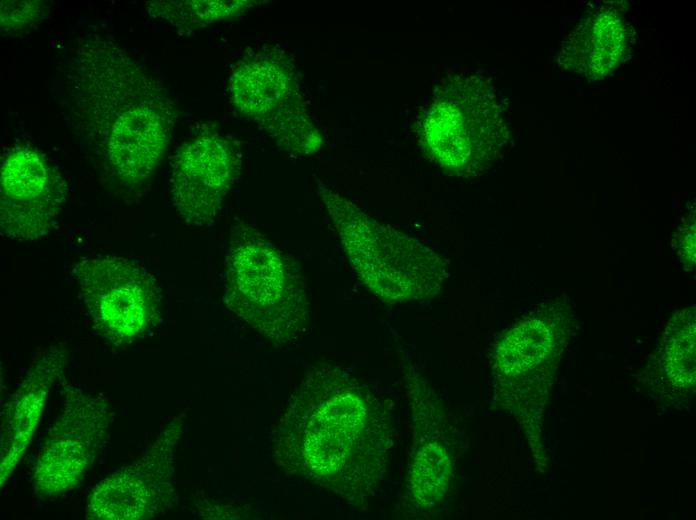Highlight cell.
Returning a JSON list of instances; mask_svg holds the SVG:
<instances>
[{
  "label": "cell",
  "mask_w": 696,
  "mask_h": 520,
  "mask_svg": "<svg viewBox=\"0 0 696 520\" xmlns=\"http://www.w3.org/2000/svg\"><path fill=\"white\" fill-rule=\"evenodd\" d=\"M395 437L390 399L347 368L316 362L304 370L270 440L286 474L363 510L383 485Z\"/></svg>",
  "instance_id": "1"
},
{
  "label": "cell",
  "mask_w": 696,
  "mask_h": 520,
  "mask_svg": "<svg viewBox=\"0 0 696 520\" xmlns=\"http://www.w3.org/2000/svg\"><path fill=\"white\" fill-rule=\"evenodd\" d=\"M63 115L108 186L139 198L157 171L175 125L164 86L115 39L89 32L69 61Z\"/></svg>",
  "instance_id": "2"
},
{
  "label": "cell",
  "mask_w": 696,
  "mask_h": 520,
  "mask_svg": "<svg viewBox=\"0 0 696 520\" xmlns=\"http://www.w3.org/2000/svg\"><path fill=\"white\" fill-rule=\"evenodd\" d=\"M318 194L360 282L382 302L426 301L442 290L447 263L420 240L381 222L324 182Z\"/></svg>",
  "instance_id": "3"
},
{
  "label": "cell",
  "mask_w": 696,
  "mask_h": 520,
  "mask_svg": "<svg viewBox=\"0 0 696 520\" xmlns=\"http://www.w3.org/2000/svg\"><path fill=\"white\" fill-rule=\"evenodd\" d=\"M223 281L226 308L273 345L306 333L310 303L299 264L243 221L232 226Z\"/></svg>",
  "instance_id": "4"
},
{
  "label": "cell",
  "mask_w": 696,
  "mask_h": 520,
  "mask_svg": "<svg viewBox=\"0 0 696 520\" xmlns=\"http://www.w3.org/2000/svg\"><path fill=\"white\" fill-rule=\"evenodd\" d=\"M424 154L444 172L469 178L483 174L510 141L507 107L489 79L476 74L447 78L419 116Z\"/></svg>",
  "instance_id": "5"
},
{
  "label": "cell",
  "mask_w": 696,
  "mask_h": 520,
  "mask_svg": "<svg viewBox=\"0 0 696 520\" xmlns=\"http://www.w3.org/2000/svg\"><path fill=\"white\" fill-rule=\"evenodd\" d=\"M400 364L412 419V444L397 511L405 520H431L451 500L464 436L452 410L416 365L409 359Z\"/></svg>",
  "instance_id": "6"
},
{
  "label": "cell",
  "mask_w": 696,
  "mask_h": 520,
  "mask_svg": "<svg viewBox=\"0 0 696 520\" xmlns=\"http://www.w3.org/2000/svg\"><path fill=\"white\" fill-rule=\"evenodd\" d=\"M229 94L242 115L291 155H312L322 147V135L303 101L296 66L284 50L268 48L245 55L233 68Z\"/></svg>",
  "instance_id": "7"
},
{
  "label": "cell",
  "mask_w": 696,
  "mask_h": 520,
  "mask_svg": "<svg viewBox=\"0 0 696 520\" xmlns=\"http://www.w3.org/2000/svg\"><path fill=\"white\" fill-rule=\"evenodd\" d=\"M72 274L94 331L111 345H130L160 323V287L136 260L88 256L74 265Z\"/></svg>",
  "instance_id": "8"
},
{
  "label": "cell",
  "mask_w": 696,
  "mask_h": 520,
  "mask_svg": "<svg viewBox=\"0 0 696 520\" xmlns=\"http://www.w3.org/2000/svg\"><path fill=\"white\" fill-rule=\"evenodd\" d=\"M63 408L39 450L32 473L35 493L54 497L80 485L106 445L114 420L100 394L63 385Z\"/></svg>",
  "instance_id": "9"
},
{
  "label": "cell",
  "mask_w": 696,
  "mask_h": 520,
  "mask_svg": "<svg viewBox=\"0 0 696 520\" xmlns=\"http://www.w3.org/2000/svg\"><path fill=\"white\" fill-rule=\"evenodd\" d=\"M564 306L549 305L518 321L496 343L491 359L495 398L528 431L541 379L567 339Z\"/></svg>",
  "instance_id": "10"
},
{
  "label": "cell",
  "mask_w": 696,
  "mask_h": 520,
  "mask_svg": "<svg viewBox=\"0 0 696 520\" xmlns=\"http://www.w3.org/2000/svg\"><path fill=\"white\" fill-rule=\"evenodd\" d=\"M185 417L186 413L175 417L137 460L96 484L87 499V519L147 520L178 505L175 453Z\"/></svg>",
  "instance_id": "11"
},
{
  "label": "cell",
  "mask_w": 696,
  "mask_h": 520,
  "mask_svg": "<svg viewBox=\"0 0 696 520\" xmlns=\"http://www.w3.org/2000/svg\"><path fill=\"white\" fill-rule=\"evenodd\" d=\"M68 195L60 170L44 153L17 144L0 169V231L15 241H37L58 224Z\"/></svg>",
  "instance_id": "12"
},
{
  "label": "cell",
  "mask_w": 696,
  "mask_h": 520,
  "mask_svg": "<svg viewBox=\"0 0 696 520\" xmlns=\"http://www.w3.org/2000/svg\"><path fill=\"white\" fill-rule=\"evenodd\" d=\"M241 158L235 146L214 131L183 143L171 162L173 205L191 227L213 224L237 182Z\"/></svg>",
  "instance_id": "13"
},
{
  "label": "cell",
  "mask_w": 696,
  "mask_h": 520,
  "mask_svg": "<svg viewBox=\"0 0 696 520\" xmlns=\"http://www.w3.org/2000/svg\"><path fill=\"white\" fill-rule=\"evenodd\" d=\"M67 364L64 349L52 346L31 364L1 412L0 483L7 482L26 453L42 418L53 385Z\"/></svg>",
  "instance_id": "14"
},
{
  "label": "cell",
  "mask_w": 696,
  "mask_h": 520,
  "mask_svg": "<svg viewBox=\"0 0 696 520\" xmlns=\"http://www.w3.org/2000/svg\"><path fill=\"white\" fill-rule=\"evenodd\" d=\"M634 30L616 9L591 13L561 42L558 66L588 81L603 79L629 58Z\"/></svg>",
  "instance_id": "15"
},
{
  "label": "cell",
  "mask_w": 696,
  "mask_h": 520,
  "mask_svg": "<svg viewBox=\"0 0 696 520\" xmlns=\"http://www.w3.org/2000/svg\"><path fill=\"white\" fill-rule=\"evenodd\" d=\"M256 1H150L147 11L182 32L193 31L233 18L253 7Z\"/></svg>",
  "instance_id": "16"
},
{
  "label": "cell",
  "mask_w": 696,
  "mask_h": 520,
  "mask_svg": "<svg viewBox=\"0 0 696 520\" xmlns=\"http://www.w3.org/2000/svg\"><path fill=\"white\" fill-rule=\"evenodd\" d=\"M1 33L17 36L41 21L45 6L41 1H1Z\"/></svg>",
  "instance_id": "17"
},
{
  "label": "cell",
  "mask_w": 696,
  "mask_h": 520,
  "mask_svg": "<svg viewBox=\"0 0 696 520\" xmlns=\"http://www.w3.org/2000/svg\"><path fill=\"white\" fill-rule=\"evenodd\" d=\"M672 246L677 252L683 269L692 272L695 269V205L690 207L677 227Z\"/></svg>",
  "instance_id": "18"
}]
</instances>
